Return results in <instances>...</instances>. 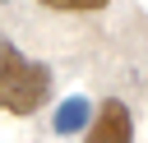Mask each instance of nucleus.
<instances>
[{
    "label": "nucleus",
    "instance_id": "3",
    "mask_svg": "<svg viewBox=\"0 0 148 143\" xmlns=\"http://www.w3.org/2000/svg\"><path fill=\"white\" fill-rule=\"evenodd\" d=\"M88 115H92V106H88L83 97H69V101H60V106H56L51 129H56V134H79V129L88 125Z\"/></svg>",
    "mask_w": 148,
    "mask_h": 143
},
{
    "label": "nucleus",
    "instance_id": "4",
    "mask_svg": "<svg viewBox=\"0 0 148 143\" xmlns=\"http://www.w3.org/2000/svg\"><path fill=\"white\" fill-rule=\"evenodd\" d=\"M46 9H106L111 0H42Z\"/></svg>",
    "mask_w": 148,
    "mask_h": 143
},
{
    "label": "nucleus",
    "instance_id": "2",
    "mask_svg": "<svg viewBox=\"0 0 148 143\" xmlns=\"http://www.w3.org/2000/svg\"><path fill=\"white\" fill-rule=\"evenodd\" d=\"M88 143H134V120H130V106L106 97L97 106V120L88 129Z\"/></svg>",
    "mask_w": 148,
    "mask_h": 143
},
{
    "label": "nucleus",
    "instance_id": "1",
    "mask_svg": "<svg viewBox=\"0 0 148 143\" xmlns=\"http://www.w3.org/2000/svg\"><path fill=\"white\" fill-rule=\"evenodd\" d=\"M51 92V69L28 60L14 42L0 37V111L9 115H32Z\"/></svg>",
    "mask_w": 148,
    "mask_h": 143
}]
</instances>
